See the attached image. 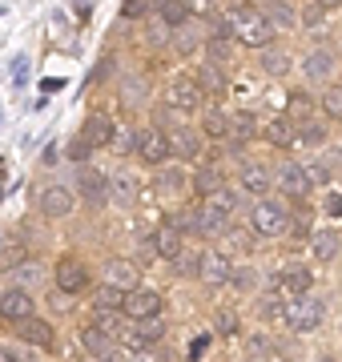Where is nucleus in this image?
I'll return each mask as SVG.
<instances>
[{"label": "nucleus", "mask_w": 342, "mask_h": 362, "mask_svg": "<svg viewBox=\"0 0 342 362\" xmlns=\"http://www.w3.org/2000/svg\"><path fill=\"white\" fill-rule=\"evenodd\" d=\"M165 334V322L161 318H149V322H137V326H125V346H133V350H141V346H153L158 338Z\"/></svg>", "instance_id": "14"}, {"label": "nucleus", "mask_w": 342, "mask_h": 362, "mask_svg": "<svg viewBox=\"0 0 342 362\" xmlns=\"http://www.w3.org/2000/svg\"><path fill=\"white\" fill-rule=\"evenodd\" d=\"M170 145H173V153H182V157H198V149H201V141H198L194 129H177L170 137Z\"/></svg>", "instance_id": "27"}, {"label": "nucleus", "mask_w": 342, "mask_h": 362, "mask_svg": "<svg viewBox=\"0 0 342 362\" xmlns=\"http://www.w3.org/2000/svg\"><path fill=\"white\" fill-rule=\"evenodd\" d=\"M93 302H97V310H125V294H121V290H113V286H101Z\"/></svg>", "instance_id": "28"}, {"label": "nucleus", "mask_w": 342, "mask_h": 362, "mask_svg": "<svg viewBox=\"0 0 342 362\" xmlns=\"http://www.w3.org/2000/svg\"><path fill=\"white\" fill-rule=\"evenodd\" d=\"M322 113L342 121V85H330V89L322 93Z\"/></svg>", "instance_id": "31"}, {"label": "nucleus", "mask_w": 342, "mask_h": 362, "mask_svg": "<svg viewBox=\"0 0 342 362\" xmlns=\"http://www.w3.org/2000/svg\"><path fill=\"white\" fill-rule=\"evenodd\" d=\"M177 49H182V52L198 49V25H194V21H189V25H182V28H177Z\"/></svg>", "instance_id": "34"}, {"label": "nucleus", "mask_w": 342, "mask_h": 362, "mask_svg": "<svg viewBox=\"0 0 342 362\" xmlns=\"http://www.w3.org/2000/svg\"><path fill=\"white\" fill-rule=\"evenodd\" d=\"M113 137H117V125H113V121H109L105 113H93L89 121H85V133H81V141L89 145V149L113 145Z\"/></svg>", "instance_id": "12"}, {"label": "nucleus", "mask_w": 342, "mask_h": 362, "mask_svg": "<svg viewBox=\"0 0 342 362\" xmlns=\"http://www.w3.org/2000/svg\"><path fill=\"white\" fill-rule=\"evenodd\" d=\"M266 137L274 145H290L294 141V125H290L286 117H282V121H270V125H266Z\"/></svg>", "instance_id": "30"}, {"label": "nucleus", "mask_w": 342, "mask_h": 362, "mask_svg": "<svg viewBox=\"0 0 342 362\" xmlns=\"http://www.w3.org/2000/svg\"><path fill=\"white\" fill-rule=\"evenodd\" d=\"M242 185H246L250 194H266V189H270V173L250 161V165H242Z\"/></svg>", "instance_id": "24"}, {"label": "nucleus", "mask_w": 342, "mask_h": 362, "mask_svg": "<svg viewBox=\"0 0 342 362\" xmlns=\"http://www.w3.org/2000/svg\"><path fill=\"white\" fill-rule=\"evenodd\" d=\"M0 318H8V322L33 318V294H28V290H8V294H0Z\"/></svg>", "instance_id": "13"}, {"label": "nucleus", "mask_w": 342, "mask_h": 362, "mask_svg": "<svg viewBox=\"0 0 342 362\" xmlns=\"http://www.w3.org/2000/svg\"><path fill=\"white\" fill-rule=\"evenodd\" d=\"M165 101H170V109L189 113V109H198V105L206 101V89H201L198 77H177L170 89H165Z\"/></svg>", "instance_id": "4"}, {"label": "nucleus", "mask_w": 342, "mask_h": 362, "mask_svg": "<svg viewBox=\"0 0 342 362\" xmlns=\"http://www.w3.org/2000/svg\"><path fill=\"white\" fill-rule=\"evenodd\" d=\"M85 153H89V145H85V141H77V145H73V149H69V157H77V161H81V157H85Z\"/></svg>", "instance_id": "46"}, {"label": "nucleus", "mask_w": 342, "mask_h": 362, "mask_svg": "<svg viewBox=\"0 0 342 362\" xmlns=\"http://www.w3.org/2000/svg\"><path fill=\"white\" fill-rule=\"evenodd\" d=\"M278 290H282V294H294V298L310 294V270H306V266H294V270H286L282 278H278Z\"/></svg>", "instance_id": "21"}, {"label": "nucleus", "mask_w": 342, "mask_h": 362, "mask_svg": "<svg viewBox=\"0 0 342 362\" xmlns=\"http://www.w3.org/2000/svg\"><path fill=\"white\" fill-rule=\"evenodd\" d=\"M153 254H161V258H182V226L161 221L158 230H153Z\"/></svg>", "instance_id": "15"}, {"label": "nucleus", "mask_w": 342, "mask_h": 362, "mask_svg": "<svg viewBox=\"0 0 342 362\" xmlns=\"http://www.w3.org/2000/svg\"><path fill=\"white\" fill-rule=\"evenodd\" d=\"M206 206H213L218 214H225V218H230V214H234V206H237V197H234V189H218Z\"/></svg>", "instance_id": "32"}, {"label": "nucleus", "mask_w": 342, "mask_h": 362, "mask_svg": "<svg viewBox=\"0 0 342 362\" xmlns=\"http://www.w3.org/2000/svg\"><path fill=\"white\" fill-rule=\"evenodd\" d=\"M338 246H342L338 230H314L310 233V254H314V262H334Z\"/></svg>", "instance_id": "18"}, {"label": "nucleus", "mask_w": 342, "mask_h": 362, "mask_svg": "<svg viewBox=\"0 0 342 362\" xmlns=\"http://www.w3.org/2000/svg\"><path fill=\"white\" fill-rule=\"evenodd\" d=\"M302 141L322 145V141H326V129H322V125H306V129H302Z\"/></svg>", "instance_id": "41"}, {"label": "nucleus", "mask_w": 342, "mask_h": 362, "mask_svg": "<svg viewBox=\"0 0 342 362\" xmlns=\"http://www.w3.org/2000/svg\"><path fill=\"white\" fill-rule=\"evenodd\" d=\"M322 16H326V4H306V8H302V21H306V25H318Z\"/></svg>", "instance_id": "40"}, {"label": "nucleus", "mask_w": 342, "mask_h": 362, "mask_svg": "<svg viewBox=\"0 0 342 362\" xmlns=\"http://www.w3.org/2000/svg\"><path fill=\"white\" fill-rule=\"evenodd\" d=\"M282 318H286L290 330L306 334V330H318V326H322V318H326V306H322V298L302 294V298H290L286 306H282Z\"/></svg>", "instance_id": "2"}, {"label": "nucleus", "mask_w": 342, "mask_h": 362, "mask_svg": "<svg viewBox=\"0 0 342 362\" xmlns=\"http://www.w3.org/2000/svg\"><path fill=\"white\" fill-rule=\"evenodd\" d=\"M206 133H210V137H225V133H230V117L225 113H206Z\"/></svg>", "instance_id": "33"}, {"label": "nucleus", "mask_w": 342, "mask_h": 362, "mask_svg": "<svg viewBox=\"0 0 342 362\" xmlns=\"http://www.w3.org/2000/svg\"><path fill=\"white\" fill-rule=\"evenodd\" d=\"M213 330H218V334H237V314H234V310H218V318H213Z\"/></svg>", "instance_id": "35"}, {"label": "nucleus", "mask_w": 342, "mask_h": 362, "mask_svg": "<svg viewBox=\"0 0 342 362\" xmlns=\"http://www.w3.org/2000/svg\"><path fill=\"white\" fill-rule=\"evenodd\" d=\"M194 189H198L201 197H213L218 189H225V185H222V169H218V165H201L198 177H194Z\"/></svg>", "instance_id": "22"}, {"label": "nucleus", "mask_w": 342, "mask_h": 362, "mask_svg": "<svg viewBox=\"0 0 342 362\" xmlns=\"http://www.w3.org/2000/svg\"><path fill=\"white\" fill-rule=\"evenodd\" d=\"M278 185H282L290 197H306L310 189H314V181H310V169L298 165V161H282V169H278Z\"/></svg>", "instance_id": "9"}, {"label": "nucleus", "mask_w": 342, "mask_h": 362, "mask_svg": "<svg viewBox=\"0 0 342 362\" xmlns=\"http://www.w3.org/2000/svg\"><path fill=\"white\" fill-rule=\"evenodd\" d=\"M158 314H161V294L153 286H137L133 294H125V318L149 322V318H158Z\"/></svg>", "instance_id": "3"}, {"label": "nucleus", "mask_w": 342, "mask_h": 362, "mask_svg": "<svg viewBox=\"0 0 342 362\" xmlns=\"http://www.w3.org/2000/svg\"><path fill=\"white\" fill-rule=\"evenodd\" d=\"M262 69L270 77H286L290 73V52L286 49H266L262 52Z\"/></svg>", "instance_id": "25"}, {"label": "nucleus", "mask_w": 342, "mask_h": 362, "mask_svg": "<svg viewBox=\"0 0 342 362\" xmlns=\"http://www.w3.org/2000/svg\"><path fill=\"white\" fill-rule=\"evenodd\" d=\"M16 334L25 338V342H33V346H53V326L45 322V318H37V314H33V318H25V322H16Z\"/></svg>", "instance_id": "17"}, {"label": "nucleus", "mask_w": 342, "mask_h": 362, "mask_svg": "<svg viewBox=\"0 0 342 362\" xmlns=\"http://www.w3.org/2000/svg\"><path fill=\"white\" fill-rule=\"evenodd\" d=\"M133 145H137V133H133V129H117V137H113V149H121V153H125V149H133Z\"/></svg>", "instance_id": "39"}, {"label": "nucleus", "mask_w": 342, "mask_h": 362, "mask_svg": "<svg viewBox=\"0 0 342 362\" xmlns=\"http://www.w3.org/2000/svg\"><path fill=\"white\" fill-rule=\"evenodd\" d=\"M137 153H141V161H149V165H161V161L173 153L170 133H161V129H141V133H137Z\"/></svg>", "instance_id": "7"}, {"label": "nucleus", "mask_w": 342, "mask_h": 362, "mask_svg": "<svg viewBox=\"0 0 342 362\" xmlns=\"http://www.w3.org/2000/svg\"><path fill=\"white\" fill-rule=\"evenodd\" d=\"M81 194H85V202H89V206H105V202H109L105 177H101L97 169H81Z\"/></svg>", "instance_id": "19"}, {"label": "nucleus", "mask_w": 342, "mask_h": 362, "mask_svg": "<svg viewBox=\"0 0 342 362\" xmlns=\"http://www.w3.org/2000/svg\"><path fill=\"white\" fill-rule=\"evenodd\" d=\"M105 286H113L121 294H133V290H137V266H133L129 258L105 262Z\"/></svg>", "instance_id": "11"}, {"label": "nucleus", "mask_w": 342, "mask_h": 362, "mask_svg": "<svg viewBox=\"0 0 342 362\" xmlns=\"http://www.w3.org/2000/svg\"><path fill=\"white\" fill-rule=\"evenodd\" d=\"M89 286V270H85V262L65 254V258L57 262V290L61 294H81Z\"/></svg>", "instance_id": "5"}, {"label": "nucleus", "mask_w": 342, "mask_h": 362, "mask_svg": "<svg viewBox=\"0 0 342 362\" xmlns=\"http://www.w3.org/2000/svg\"><path fill=\"white\" fill-rule=\"evenodd\" d=\"M302 73L310 81H330V73H334V52H326V49L310 52V57L302 61Z\"/></svg>", "instance_id": "20"}, {"label": "nucleus", "mask_w": 342, "mask_h": 362, "mask_svg": "<svg viewBox=\"0 0 342 362\" xmlns=\"http://www.w3.org/2000/svg\"><path fill=\"white\" fill-rule=\"evenodd\" d=\"M286 226H290V218L278 202H258L254 206V230L262 238H278V233H286Z\"/></svg>", "instance_id": "6"}, {"label": "nucleus", "mask_w": 342, "mask_h": 362, "mask_svg": "<svg viewBox=\"0 0 342 362\" xmlns=\"http://www.w3.org/2000/svg\"><path fill=\"white\" fill-rule=\"evenodd\" d=\"M185 226H189L194 233H206V238H210V233H225L230 218H225V214H218L213 206H201L198 214H189V218H185Z\"/></svg>", "instance_id": "16"}, {"label": "nucleus", "mask_w": 342, "mask_h": 362, "mask_svg": "<svg viewBox=\"0 0 342 362\" xmlns=\"http://www.w3.org/2000/svg\"><path fill=\"white\" fill-rule=\"evenodd\" d=\"M161 21H165V25H189V8H185L182 0H165V4H161Z\"/></svg>", "instance_id": "29"}, {"label": "nucleus", "mask_w": 342, "mask_h": 362, "mask_svg": "<svg viewBox=\"0 0 342 362\" xmlns=\"http://www.w3.org/2000/svg\"><path fill=\"white\" fill-rule=\"evenodd\" d=\"M230 25H234L237 40L242 45H250V49H274V25L266 21V13H246V8H237L230 16Z\"/></svg>", "instance_id": "1"}, {"label": "nucleus", "mask_w": 342, "mask_h": 362, "mask_svg": "<svg viewBox=\"0 0 342 362\" xmlns=\"http://www.w3.org/2000/svg\"><path fill=\"white\" fill-rule=\"evenodd\" d=\"M198 278H201L206 286H225L230 278H234V270H230V258H225V254H218V250H210V254H201Z\"/></svg>", "instance_id": "10"}, {"label": "nucleus", "mask_w": 342, "mask_h": 362, "mask_svg": "<svg viewBox=\"0 0 342 362\" xmlns=\"http://www.w3.org/2000/svg\"><path fill=\"white\" fill-rule=\"evenodd\" d=\"M314 362H338V358H314Z\"/></svg>", "instance_id": "48"}, {"label": "nucleus", "mask_w": 342, "mask_h": 362, "mask_svg": "<svg viewBox=\"0 0 342 362\" xmlns=\"http://www.w3.org/2000/svg\"><path fill=\"white\" fill-rule=\"evenodd\" d=\"M0 362H16V358L8 354V350H0Z\"/></svg>", "instance_id": "47"}, {"label": "nucleus", "mask_w": 342, "mask_h": 362, "mask_svg": "<svg viewBox=\"0 0 342 362\" xmlns=\"http://www.w3.org/2000/svg\"><path fill=\"white\" fill-rule=\"evenodd\" d=\"M37 206L45 218H65V214H73V194H69L65 185H40Z\"/></svg>", "instance_id": "8"}, {"label": "nucleus", "mask_w": 342, "mask_h": 362, "mask_svg": "<svg viewBox=\"0 0 342 362\" xmlns=\"http://www.w3.org/2000/svg\"><path fill=\"white\" fill-rule=\"evenodd\" d=\"M230 129H237V137H254V129H258V121H254L250 113H237L234 121H230Z\"/></svg>", "instance_id": "36"}, {"label": "nucleus", "mask_w": 342, "mask_h": 362, "mask_svg": "<svg viewBox=\"0 0 342 362\" xmlns=\"http://www.w3.org/2000/svg\"><path fill=\"white\" fill-rule=\"evenodd\" d=\"M326 214H330V218H342V197H330V202H326Z\"/></svg>", "instance_id": "44"}, {"label": "nucleus", "mask_w": 342, "mask_h": 362, "mask_svg": "<svg viewBox=\"0 0 342 362\" xmlns=\"http://www.w3.org/2000/svg\"><path fill=\"white\" fill-rule=\"evenodd\" d=\"M121 314H125V310H93V322H97V330H101L105 338L125 334V326H121Z\"/></svg>", "instance_id": "26"}, {"label": "nucleus", "mask_w": 342, "mask_h": 362, "mask_svg": "<svg viewBox=\"0 0 342 362\" xmlns=\"http://www.w3.org/2000/svg\"><path fill=\"white\" fill-rule=\"evenodd\" d=\"M145 13H149L145 0H129V4H125V16H145Z\"/></svg>", "instance_id": "42"}, {"label": "nucleus", "mask_w": 342, "mask_h": 362, "mask_svg": "<svg viewBox=\"0 0 342 362\" xmlns=\"http://www.w3.org/2000/svg\"><path fill=\"white\" fill-rule=\"evenodd\" d=\"M109 197H113L117 206H133V202H137V185H133V177L117 173V177L109 181Z\"/></svg>", "instance_id": "23"}, {"label": "nucleus", "mask_w": 342, "mask_h": 362, "mask_svg": "<svg viewBox=\"0 0 342 362\" xmlns=\"http://www.w3.org/2000/svg\"><path fill=\"white\" fill-rule=\"evenodd\" d=\"M234 282H237V286H246V290H250V286H254V270H237V274H234Z\"/></svg>", "instance_id": "43"}, {"label": "nucleus", "mask_w": 342, "mask_h": 362, "mask_svg": "<svg viewBox=\"0 0 342 362\" xmlns=\"http://www.w3.org/2000/svg\"><path fill=\"white\" fill-rule=\"evenodd\" d=\"M266 21H270V25H278V21H282V25H294V13H290L286 4H270V8H266Z\"/></svg>", "instance_id": "38"}, {"label": "nucleus", "mask_w": 342, "mask_h": 362, "mask_svg": "<svg viewBox=\"0 0 342 362\" xmlns=\"http://www.w3.org/2000/svg\"><path fill=\"white\" fill-rule=\"evenodd\" d=\"M105 342H109V338L101 334L97 326H93V330H81V346H85V350H105Z\"/></svg>", "instance_id": "37"}, {"label": "nucleus", "mask_w": 342, "mask_h": 362, "mask_svg": "<svg viewBox=\"0 0 342 362\" xmlns=\"http://www.w3.org/2000/svg\"><path fill=\"white\" fill-rule=\"evenodd\" d=\"M89 362H97V358H89Z\"/></svg>", "instance_id": "49"}, {"label": "nucleus", "mask_w": 342, "mask_h": 362, "mask_svg": "<svg viewBox=\"0 0 342 362\" xmlns=\"http://www.w3.org/2000/svg\"><path fill=\"white\" fill-rule=\"evenodd\" d=\"M206 85H210V89H222V73H213L210 69V73H206Z\"/></svg>", "instance_id": "45"}]
</instances>
